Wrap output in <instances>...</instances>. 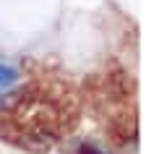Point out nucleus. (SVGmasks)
Returning <instances> with one entry per match:
<instances>
[{"instance_id":"1","label":"nucleus","mask_w":159,"mask_h":154,"mask_svg":"<svg viewBox=\"0 0 159 154\" xmlns=\"http://www.w3.org/2000/svg\"><path fill=\"white\" fill-rule=\"evenodd\" d=\"M16 81H18V71L11 68V65H0V91L13 86Z\"/></svg>"},{"instance_id":"2","label":"nucleus","mask_w":159,"mask_h":154,"mask_svg":"<svg viewBox=\"0 0 159 154\" xmlns=\"http://www.w3.org/2000/svg\"><path fill=\"white\" fill-rule=\"evenodd\" d=\"M76 154H107V152H102V149H99V146H94V144H78Z\"/></svg>"}]
</instances>
